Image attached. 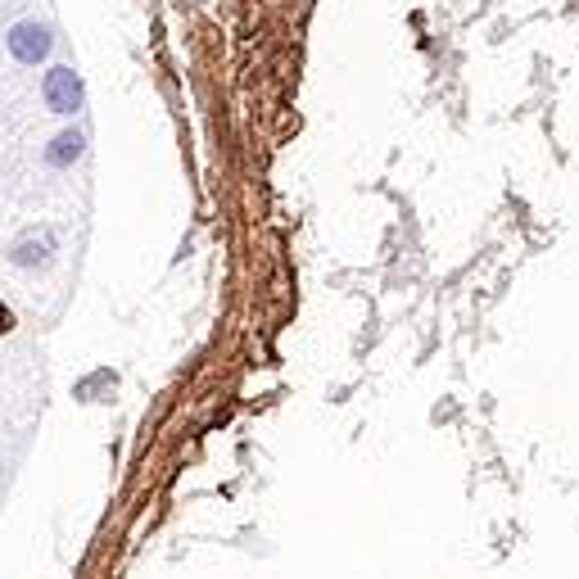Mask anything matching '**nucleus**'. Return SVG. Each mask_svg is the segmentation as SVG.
Here are the masks:
<instances>
[{
	"label": "nucleus",
	"mask_w": 579,
	"mask_h": 579,
	"mask_svg": "<svg viewBox=\"0 0 579 579\" xmlns=\"http://www.w3.org/2000/svg\"><path fill=\"white\" fill-rule=\"evenodd\" d=\"M82 154H86V132H82V127H64V132L41 150V163H46L50 172H68Z\"/></svg>",
	"instance_id": "20e7f679"
},
{
	"label": "nucleus",
	"mask_w": 579,
	"mask_h": 579,
	"mask_svg": "<svg viewBox=\"0 0 579 579\" xmlns=\"http://www.w3.org/2000/svg\"><path fill=\"white\" fill-rule=\"evenodd\" d=\"M5 258H10V267H19V272H46L59 258V231L50 227V222L19 231V236L10 240V249H5Z\"/></svg>",
	"instance_id": "f257e3e1"
},
{
	"label": "nucleus",
	"mask_w": 579,
	"mask_h": 579,
	"mask_svg": "<svg viewBox=\"0 0 579 579\" xmlns=\"http://www.w3.org/2000/svg\"><path fill=\"white\" fill-rule=\"evenodd\" d=\"M5 50H10L14 64L37 68V64H46L50 50H55V28L41 19H19L10 32H5Z\"/></svg>",
	"instance_id": "7ed1b4c3"
},
{
	"label": "nucleus",
	"mask_w": 579,
	"mask_h": 579,
	"mask_svg": "<svg viewBox=\"0 0 579 579\" xmlns=\"http://www.w3.org/2000/svg\"><path fill=\"white\" fill-rule=\"evenodd\" d=\"M41 100H46V109H50V114H59V118L82 114V109H86V82H82V73H77V68H68V64L46 68V73H41Z\"/></svg>",
	"instance_id": "f03ea898"
}]
</instances>
